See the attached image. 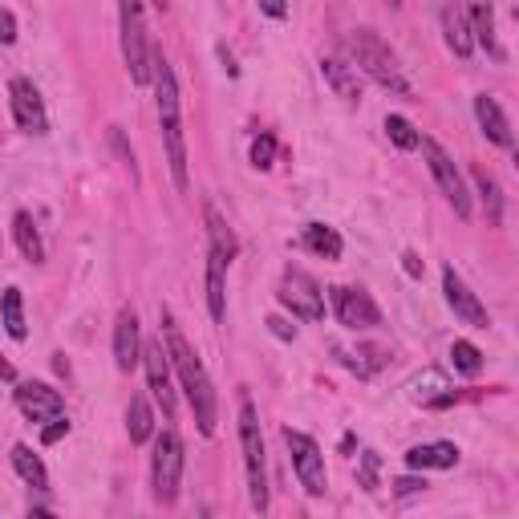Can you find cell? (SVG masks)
<instances>
[{
	"mask_svg": "<svg viewBox=\"0 0 519 519\" xmlns=\"http://www.w3.org/2000/svg\"><path fill=\"white\" fill-rule=\"evenodd\" d=\"M402 268H406L410 276H422V260H418L414 252H406V256H402Z\"/></svg>",
	"mask_w": 519,
	"mask_h": 519,
	"instance_id": "obj_36",
	"label": "cell"
},
{
	"mask_svg": "<svg viewBox=\"0 0 519 519\" xmlns=\"http://www.w3.org/2000/svg\"><path fill=\"white\" fill-rule=\"evenodd\" d=\"M301 248H309V252L321 256V260H341V252H345L341 236H337L333 228H325V224H309V228L301 232Z\"/></svg>",
	"mask_w": 519,
	"mask_h": 519,
	"instance_id": "obj_22",
	"label": "cell"
},
{
	"mask_svg": "<svg viewBox=\"0 0 519 519\" xmlns=\"http://www.w3.org/2000/svg\"><path fill=\"white\" fill-rule=\"evenodd\" d=\"M268 329H272L276 337H296V329H288V325H284L280 317H272V321H268Z\"/></svg>",
	"mask_w": 519,
	"mask_h": 519,
	"instance_id": "obj_37",
	"label": "cell"
},
{
	"mask_svg": "<svg viewBox=\"0 0 519 519\" xmlns=\"http://www.w3.org/2000/svg\"><path fill=\"white\" fill-rule=\"evenodd\" d=\"M29 519H57V515H53V511H45V507H33V511H29Z\"/></svg>",
	"mask_w": 519,
	"mask_h": 519,
	"instance_id": "obj_40",
	"label": "cell"
},
{
	"mask_svg": "<svg viewBox=\"0 0 519 519\" xmlns=\"http://www.w3.org/2000/svg\"><path fill=\"white\" fill-rule=\"evenodd\" d=\"M199 519H211V511H207V507H203V511H199Z\"/></svg>",
	"mask_w": 519,
	"mask_h": 519,
	"instance_id": "obj_41",
	"label": "cell"
},
{
	"mask_svg": "<svg viewBox=\"0 0 519 519\" xmlns=\"http://www.w3.org/2000/svg\"><path fill=\"white\" fill-rule=\"evenodd\" d=\"M0 378H5V382H13V378H17V369H13L5 357H0Z\"/></svg>",
	"mask_w": 519,
	"mask_h": 519,
	"instance_id": "obj_38",
	"label": "cell"
},
{
	"mask_svg": "<svg viewBox=\"0 0 519 519\" xmlns=\"http://www.w3.org/2000/svg\"><path fill=\"white\" fill-rule=\"evenodd\" d=\"M475 118H479L483 134H487L495 146L511 151V122H507V114L499 110V102H495L491 94H479V98H475Z\"/></svg>",
	"mask_w": 519,
	"mask_h": 519,
	"instance_id": "obj_18",
	"label": "cell"
},
{
	"mask_svg": "<svg viewBox=\"0 0 519 519\" xmlns=\"http://www.w3.org/2000/svg\"><path fill=\"white\" fill-rule=\"evenodd\" d=\"M451 361H455L459 374H467V378H475L479 369H483V353H479L471 341H455V345H451Z\"/></svg>",
	"mask_w": 519,
	"mask_h": 519,
	"instance_id": "obj_29",
	"label": "cell"
},
{
	"mask_svg": "<svg viewBox=\"0 0 519 519\" xmlns=\"http://www.w3.org/2000/svg\"><path fill=\"white\" fill-rule=\"evenodd\" d=\"M126 434H130V442H146L155 434V410H151V402H146V394L130 398V406H126Z\"/></svg>",
	"mask_w": 519,
	"mask_h": 519,
	"instance_id": "obj_23",
	"label": "cell"
},
{
	"mask_svg": "<svg viewBox=\"0 0 519 519\" xmlns=\"http://www.w3.org/2000/svg\"><path fill=\"white\" fill-rule=\"evenodd\" d=\"M442 292H447V305L455 309V317H459L463 325H471V329H487V325H491L483 301L463 284V276H459L455 268H442Z\"/></svg>",
	"mask_w": 519,
	"mask_h": 519,
	"instance_id": "obj_14",
	"label": "cell"
},
{
	"mask_svg": "<svg viewBox=\"0 0 519 519\" xmlns=\"http://www.w3.org/2000/svg\"><path fill=\"white\" fill-rule=\"evenodd\" d=\"M345 49H349V57H353V69L369 73V78H374L378 86H386V90L410 98V82H406V73H402L398 53H394L374 29H353V33L345 37Z\"/></svg>",
	"mask_w": 519,
	"mask_h": 519,
	"instance_id": "obj_3",
	"label": "cell"
},
{
	"mask_svg": "<svg viewBox=\"0 0 519 519\" xmlns=\"http://www.w3.org/2000/svg\"><path fill=\"white\" fill-rule=\"evenodd\" d=\"M268 17H284V5H272V0H264V5H260Z\"/></svg>",
	"mask_w": 519,
	"mask_h": 519,
	"instance_id": "obj_39",
	"label": "cell"
},
{
	"mask_svg": "<svg viewBox=\"0 0 519 519\" xmlns=\"http://www.w3.org/2000/svg\"><path fill=\"white\" fill-rule=\"evenodd\" d=\"M321 73H325V82L333 86L337 98H345V102H357V98H361V82H357V69H353V65H345V61H337V57H325V61H321Z\"/></svg>",
	"mask_w": 519,
	"mask_h": 519,
	"instance_id": "obj_20",
	"label": "cell"
},
{
	"mask_svg": "<svg viewBox=\"0 0 519 519\" xmlns=\"http://www.w3.org/2000/svg\"><path fill=\"white\" fill-rule=\"evenodd\" d=\"M163 345H167V357L175 365V374L187 390V402L195 410V422H199V434H215V390H211V378H207V369L199 361V353L187 345V337L179 333L175 317L163 309Z\"/></svg>",
	"mask_w": 519,
	"mask_h": 519,
	"instance_id": "obj_1",
	"label": "cell"
},
{
	"mask_svg": "<svg viewBox=\"0 0 519 519\" xmlns=\"http://www.w3.org/2000/svg\"><path fill=\"white\" fill-rule=\"evenodd\" d=\"M386 134L394 138V146H402V151H418V142H422V134H418L402 114H390V118H386Z\"/></svg>",
	"mask_w": 519,
	"mask_h": 519,
	"instance_id": "obj_30",
	"label": "cell"
},
{
	"mask_svg": "<svg viewBox=\"0 0 519 519\" xmlns=\"http://www.w3.org/2000/svg\"><path fill=\"white\" fill-rule=\"evenodd\" d=\"M207 313L211 321H224L228 313V260L207 248Z\"/></svg>",
	"mask_w": 519,
	"mask_h": 519,
	"instance_id": "obj_16",
	"label": "cell"
},
{
	"mask_svg": "<svg viewBox=\"0 0 519 519\" xmlns=\"http://www.w3.org/2000/svg\"><path fill=\"white\" fill-rule=\"evenodd\" d=\"M333 313L353 333H365V329L382 325V309L374 305V296L361 292V288H333Z\"/></svg>",
	"mask_w": 519,
	"mask_h": 519,
	"instance_id": "obj_10",
	"label": "cell"
},
{
	"mask_svg": "<svg viewBox=\"0 0 519 519\" xmlns=\"http://www.w3.org/2000/svg\"><path fill=\"white\" fill-rule=\"evenodd\" d=\"M118 25H122V57H126V69H130V82L151 86V41H146L142 5H122Z\"/></svg>",
	"mask_w": 519,
	"mask_h": 519,
	"instance_id": "obj_5",
	"label": "cell"
},
{
	"mask_svg": "<svg viewBox=\"0 0 519 519\" xmlns=\"http://www.w3.org/2000/svg\"><path fill=\"white\" fill-rule=\"evenodd\" d=\"M272 159H276V138H272V134H260V138L252 142V167H256V171H268Z\"/></svg>",
	"mask_w": 519,
	"mask_h": 519,
	"instance_id": "obj_31",
	"label": "cell"
},
{
	"mask_svg": "<svg viewBox=\"0 0 519 519\" xmlns=\"http://www.w3.org/2000/svg\"><path fill=\"white\" fill-rule=\"evenodd\" d=\"M13 467H17V475L29 483V487H37V491H45L49 487V475H45V463L25 447V442H17L13 447Z\"/></svg>",
	"mask_w": 519,
	"mask_h": 519,
	"instance_id": "obj_27",
	"label": "cell"
},
{
	"mask_svg": "<svg viewBox=\"0 0 519 519\" xmlns=\"http://www.w3.org/2000/svg\"><path fill=\"white\" fill-rule=\"evenodd\" d=\"M284 442H288L292 471H296V479H301V487H305L309 495H325L329 475H325V455H321V447H317L309 434H301V430H284Z\"/></svg>",
	"mask_w": 519,
	"mask_h": 519,
	"instance_id": "obj_9",
	"label": "cell"
},
{
	"mask_svg": "<svg viewBox=\"0 0 519 519\" xmlns=\"http://www.w3.org/2000/svg\"><path fill=\"white\" fill-rule=\"evenodd\" d=\"M151 479H155V499L175 503L179 483H183V442L175 430H163L155 438V459H151Z\"/></svg>",
	"mask_w": 519,
	"mask_h": 519,
	"instance_id": "obj_7",
	"label": "cell"
},
{
	"mask_svg": "<svg viewBox=\"0 0 519 519\" xmlns=\"http://www.w3.org/2000/svg\"><path fill=\"white\" fill-rule=\"evenodd\" d=\"M280 305L301 317V321H321L325 317V296H321V284L305 272V268H284L280 276Z\"/></svg>",
	"mask_w": 519,
	"mask_h": 519,
	"instance_id": "obj_6",
	"label": "cell"
},
{
	"mask_svg": "<svg viewBox=\"0 0 519 519\" xmlns=\"http://www.w3.org/2000/svg\"><path fill=\"white\" fill-rule=\"evenodd\" d=\"M422 487H426L422 479H394V491H398V495H418Z\"/></svg>",
	"mask_w": 519,
	"mask_h": 519,
	"instance_id": "obj_35",
	"label": "cell"
},
{
	"mask_svg": "<svg viewBox=\"0 0 519 519\" xmlns=\"http://www.w3.org/2000/svg\"><path fill=\"white\" fill-rule=\"evenodd\" d=\"M17 406L37 426H49L53 418H65V398L45 382H21L17 386Z\"/></svg>",
	"mask_w": 519,
	"mask_h": 519,
	"instance_id": "obj_13",
	"label": "cell"
},
{
	"mask_svg": "<svg viewBox=\"0 0 519 519\" xmlns=\"http://www.w3.org/2000/svg\"><path fill=\"white\" fill-rule=\"evenodd\" d=\"M240 447H244V471H248V495L252 507L264 515L268 511V471H264V438H260V414L244 398L240 402Z\"/></svg>",
	"mask_w": 519,
	"mask_h": 519,
	"instance_id": "obj_4",
	"label": "cell"
},
{
	"mask_svg": "<svg viewBox=\"0 0 519 519\" xmlns=\"http://www.w3.org/2000/svg\"><path fill=\"white\" fill-rule=\"evenodd\" d=\"M0 41H5V45L17 41V17H13V9H0Z\"/></svg>",
	"mask_w": 519,
	"mask_h": 519,
	"instance_id": "obj_34",
	"label": "cell"
},
{
	"mask_svg": "<svg viewBox=\"0 0 519 519\" xmlns=\"http://www.w3.org/2000/svg\"><path fill=\"white\" fill-rule=\"evenodd\" d=\"M142 365H146V386H151L155 402L163 406L167 418H175V382H171V357L163 341H146L142 345Z\"/></svg>",
	"mask_w": 519,
	"mask_h": 519,
	"instance_id": "obj_11",
	"label": "cell"
},
{
	"mask_svg": "<svg viewBox=\"0 0 519 519\" xmlns=\"http://www.w3.org/2000/svg\"><path fill=\"white\" fill-rule=\"evenodd\" d=\"M9 102H13V118L21 130L29 134H49V114H45V102L37 94V86L29 78H13L9 82Z\"/></svg>",
	"mask_w": 519,
	"mask_h": 519,
	"instance_id": "obj_12",
	"label": "cell"
},
{
	"mask_svg": "<svg viewBox=\"0 0 519 519\" xmlns=\"http://www.w3.org/2000/svg\"><path fill=\"white\" fill-rule=\"evenodd\" d=\"M138 357H142L138 313H134V309H122L118 321H114V365L122 369V374H130V369L138 365Z\"/></svg>",
	"mask_w": 519,
	"mask_h": 519,
	"instance_id": "obj_15",
	"label": "cell"
},
{
	"mask_svg": "<svg viewBox=\"0 0 519 519\" xmlns=\"http://www.w3.org/2000/svg\"><path fill=\"white\" fill-rule=\"evenodd\" d=\"M207 236H211V252H219L228 264L236 260V252H240V240H236V232L228 228V219L219 215L215 207H207Z\"/></svg>",
	"mask_w": 519,
	"mask_h": 519,
	"instance_id": "obj_25",
	"label": "cell"
},
{
	"mask_svg": "<svg viewBox=\"0 0 519 519\" xmlns=\"http://www.w3.org/2000/svg\"><path fill=\"white\" fill-rule=\"evenodd\" d=\"M69 434V418H53L49 426H41V442L45 447H53V442H61Z\"/></svg>",
	"mask_w": 519,
	"mask_h": 519,
	"instance_id": "obj_33",
	"label": "cell"
},
{
	"mask_svg": "<svg viewBox=\"0 0 519 519\" xmlns=\"http://www.w3.org/2000/svg\"><path fill=\"white\" fill-rule=\"evenodd\" d=\"M13 236H17V248H21L25 260H33V264L45 260V244H41V232H37V224H33L29 211H17V215H13Z\"/></svg>",
	"mask_w": 519,
	"mask_h": 519,
	"instance_id": "obj_24",
	"label": "cell"
},
{
	"mask_svg": "<svg viewBox=\"0 0 519 519\" xmlns=\"http://www.w3.org/2000/svg\"><path fill=\"white\" fill-rule=\"evenodd\" d=\"M438 21H442V37H447L451 53L455 57H471L475 41H471V25H467V13L459 5H442L438 9Z\"/></svg>",
	"mask_w": 519,
	"mask_h": 519,
	"instance_id": "obj_19",
	"label": "cell"
},
{
	"mask_svg": "<svg viewBox=\"0 0 519 519\" xmlns=\"http://www.w3.org/2000/svg\"><path fill=\"white\" fill-rule=\"evenodd\" d=\"M455 463H459L455 442H422V447L406 451V467L410 471H451Z\"/></svg>",
	"mask_w": 519,
	"mask_h": 519,
	"instance_id": "obj_17",
	"label": "cell"
},
{
	"mask_svg": "<svg viewBox=\"0 0 519 519\" xmlns=\"http://www.w3.org/2000/svg\"><path fill=\"white\" fill-rule=\"evenodd\" d=\"M463 13H467V25H471V41H479L491 57H503V49L495 41V9L491 5H471Z\"/></svg>",
	"mask_w": 519,
	"mask_h": 519,
	"instance_id": "obj_21",
	"label": "cell"
},
{
	"mask_svg": "<svg viewBox=\"0 0 519 519\" xmlns=\"http://www.w3.org/2000/svg\"><path fill=\"white\" fill-rule=\"evenodd\" d=\"M418 146H422V155H426V167H430L434 183L442 187L447 203L455 207V215H459V219H467V215H471V195H467V183H463V175H459L455 159H451L447 151H442V146H438L434 138H422Z\"/></svg>",
	"mask_w": 519,
	"mask_h": 519,
	"instance_id": "obj_8",
	"label": "cell"
},
{
	"mask_svg": "<svg viewBox=\"0 0 519 519\" xmlns=\"http://www.w3.org/2000/svg\"><path fill=\"white\" fill-rule=\"evenodd\" d=\"M151 82H155V98H159V122H163V142H167V163H171V179L179 191H187V142H183V106H179V82L171 61L151 49Z\"/></svg>",
	"mask_w": 519,
	"mask_h": 519,
	"instance_id": "obj_2",
	"label": "cell"
},
{
	"mask_svg": "<svg viewBox=\"0 0 519 519\" xmlns=\"http://www.w3.org/2000/svg\"><path fill=\"white\" fill-rule=\"evenodd\" d=\"M378 467H382V459H378L374 451H365V455H361V471H357V483H361L365 491H378Z\"/></svg>",
	"mask_w": 519,
	"mask_h": 519,
	"instance_id": "obj_32",
	"label": "cell"
},
{
	"mask_svg": "<svg viewBox=\"0 0 519 519\" xmlns=\"http://www.w3.org/2000/svg\"><path fill=\"white\" fill-rule=\"evenodd\" d=\"M475 187H479V195H483V207H487V224H491V228H499V224H503V195H499V183H495V175H487V171H475Z\"/></svg>",
	"mask_w": 519,
	"mask_h": 519,
	"instance_id": "obj_28",
	"label": "cell"
},
{
	"mask_svg": "<svg viewBox=\"0 0 519 519\" xmlns=\"http://www.w3.org/2000/svg\"><path fill=\"white\" fill-rule=\"evenodd\" d=\"M0 317H5V329L13 341H25L29 325H25V305H21V288H5L0 296Z\"/></svg>",
	"mask_w": 519,
	"mask_h": 519,
	"instance_id": "obj_26",
	"label": "cell"
}]
</instances>
